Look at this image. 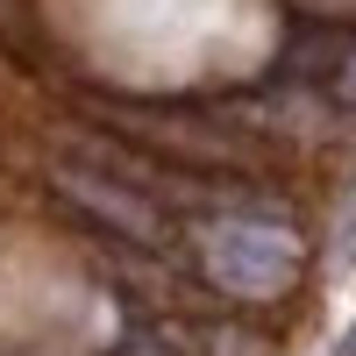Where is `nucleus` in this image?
I'll list each match as a JSON object with an SVG mask.
<instances>
[{"mask_svg":"<svg viewBox=\"0 0 356 356\" xmlns=\"http://www.w3.org/2000/svg\"><path fill=\"white\" fill-rule=\"evenodd\" d=\"M57 186H65L79 207H93V214H100L107 228L136 235V243H157V235H164L157 207H150V200H136V193H122V186H107V178H79V171H57Z\"/></svg>","mask_w":356,"mask_h":356,"instance_id":"f257e3e1","label":"nucleus"}]
</instances>
